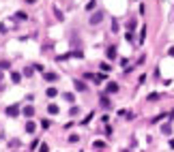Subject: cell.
<instances>
[{
    "label": "cell",
    "instance_id": "obj_1",
    "mask_svg": "<svg viewBox=\"0 0 174 152\" xmlns=\"http://www.w3.org/2000/svg\"><path fill=\"white\" fill-rule=\"evenodd\" d=\"M88 21H90V26H97V24H101V21H103V13H101V11H97V13H92Z\"/></svg>",
    "mask_w": 174,
    "mask_h": 152
},
{
    "label": "cell",
    "instance_id": "obj_2",
    "mask_svg": "<svg viewBox=\"0 0 174 152\" xmlns=\"http://www.w3.org/2000/svg\"><path fill=\"white\" fill-rule=\"evenodd\" d=\"M7 116H9V118H17V116H19V107H17V105H9V107H7Z\"/></svg>",
    "mask_w": 174,
    "mask_h": 152
},
{
    "label": "cell",
    "instance_id": "obj_3",
    "mask_svg": "<svg viewBox=\"0 0 174 152\" xmlns=\"http://www.w3.org/2000/svg\"><path fill=\"white\" fill-rule=\"evenodd\" d=\"M24 116H26V118H32L35 116V107L32 105H26V107H24V112H22Z\"/></svg>",
    "mask_w": 174,
    "mask_h": 152
},
{
    "label": "cell",
    "instance_id": "obj_4",
    "mask_svg": "<svg viewBox=\"0 0 174 152\" xmlns=\"http://www.w3.org/2000/svg\"><path fill=\"white\" fill-rule=\"evenodd\" d=\"M73 86H75V90H80V92H86V84H84V82H80V79L73 82Z\"/></svg>",
    "mask_w": 174,
    "mask_h": 152
},
{
    "label": "cell",
    "instance_id": "obj_5",
    "mask_svg": "<svg viewBox=\"0 0 174 152\" xmlns=\"http://www.w3.org/2000/svg\"><path fill=\"white\" fill-rule=\"evenodd\" d=\"M11 82H13V84H19V82H22V73L13 71V73H11Z\"/></svg>",
    "mask_w": 174,
    "mask_h": 152
},
{
    "label": "cell",
    "instance_id": "obj_6",
    "mask_svg": "<svg viewBox=\"0 0 174 152\" xmlns=\"http://www.w3.org/2000/svg\"><path fill=\"white\" fill-rule=\"evenodd\" d=\"M105 56H108L110 60H114V58H116V47H114V45H112V47H108V52H105Z\"/></svg>",
    "mask_w": 174,
    "mask_h": 152
},
{
    "label": "cell",
    "instance_id": "obj_7",
    "mask_svg": "<svg viewBox=\"0 0 174 152\" xmlns=\"http://www.w3.org/2000/svg\"><path fill=\"white\" fill-rule=\"evenodd\" d=\"M114 92H118V84L110 82V84H108V94H114Z\"/></svg>",
    "mask_w": 174,
    "mask_h": 152
},
{
    "label": "cell",
    "instance_id": "obj_8",
    "mask_svg": "<svg viewBox=\"0 0 174 152\" xmlns=\"http://www.w3.org/2000/svg\"><path fill=\"white\" fill-rule=\"evenodd\" d=\"M35 129H37V124H35L32 120H28V122H26V133H35Z\"/></svg>",
    "mask_w": 174,
    "mask_h": 152
},
{
    "label": "cell",
    "instance_id": "obj_9",
    "mask_svg": "<svg viewBox=\"0 0 174 152\" xmlns=\"http://www.w3.org/2000/svg\"><path fill=\"white\" fill-rule=\"evenodd\" d=\"M101 107H105V109H108V107H112V101H110L108 96H101Z\"/></svg>",
    "mask_w": 174,
    "mask_h": 152
},
{
    "label": "cell",
    "instance_id": "obj_10",
    "mask_svg": "<svg viewBox=\"0 0 174 152\" xmlns=\"http://www.w3.org/2000/svg\"><path fill=\"white\" fill-rule=\"evenodd\" d=\"M47 112L52 114V116H56V114H58V105H54V103H49V105H47Z\"/></svg>",
    "mask_w": 174,
    "mask_h": 152
},
{
    "label": "cell",
    "instance_id": "obj_11",
    "mask_svg": "<svg viewBox=\"0 0 174 152\" xmlns=\"http://www.w3.org/2000/svg\"><path fill=\"white\" fill-rule=\"evenodd\" d=\"M47 96H49V99H54V96H58V90H56L54 86H52V88H47Z\"/></svg>",
    "mask_w": 174,
    "mask_h": 152
},
{
    "label": "cell",
    "instance_id": "obj_12",
    "mask_svg": "<svg viewBox=\"0 0 174 152\" xmlns=\"http://www.w3.org/2000/svg\"><path fill=\"white\" fill-rule=\"evenodd\" d=\"M45 79H47V82H56L58 75H56V73H45Z\"/></svg>",
    "mask_w": 174,
    "mask_h": 152
},
{
    "label": "cell",
    "instance_id": "obj_13",
    "mask_svg": "<svg viewBox=\"0 0 174 152\" xmlns=\"http://www.w3.org/2000/svg\"><path fill=\"white\" fill-rule=\"evenodd\" d=\"M161 133L170 135V133H172V126H170V124H163V126H161Z\"/></svg>",
    "mask_w": 174,
    "mask_h": 152
},
{
    "label": "cell",
    "instance_id": "obj_14",
    "mask_svg": "<svg viewBox=\"0 0 174 152\" xmlns=\"http://www.w3.org/2000/svg\"><path fill=\"white\" fill-rule=\"evenodd\" d=\"M62 96H65V101H69V103H73V101H75V96H73L71 92H65Z\"/></svg>",
    "mask_w": 174,
    "mask_h": 152
},
{
    "label": "cell",
    "instance_id": "obj_15",
    "mask_svg": "<svg viewBox=\"0 0 174 152\" xmlns=\"http://www.w3.org/2000/svg\"><path fill=\"white\" fill-rule=\"evenodd\" d=\"M92 146H95V150H103V148H105V144H103V141H95Z\"/></svg>",
    "mask_w": 174,
    "mask_h": 152
},
{
    "label": "cell",
    "instance_id": "obj_16",
    "mask_svg": "<svg viewBox=\"0 0 174 152\" xmlns=\"http://www.w3.org/2000/svg\"><path fill=\"white\" fill-rule=\"evenodd\" d=\"M15 17H17V19H26L28 15H26V13H24V11H17V13H15Z\"/></svg>",
    "mask_w": 174,
    "mask_h": 152
},
{
    "label": "cell",
    "instance_id": "obj_17",
    "mask_svg": "<svg viewBox=\"0 0 174 152\" xmlns=\"http://www.w3.org/2000/svg\"><path fill=\"white\" fill-rule=\"evenodd\" d=\"M78 139H80V135H69V141H71V144H75Z\"/></svg>",
    "mask_w": 174,
    "mask_h": 152
},
{
    "label": "cell",
    "instance_id": "obj_18",
    "mask_svg": "<svg viewBox=\"0 0 174 152\" xmlns=\"http://www.w3.org/2000/svg\"><path fill=\"white\" fill-rule=\"evenodd\" d=\"M159 99V94L157 92H153V94H148V101H157Z\"/></svg>",
    "mask_w": 174,
    "mask_h": 152
},
{
    "label": "cell",
    "instance_id": "obj_19",
    "mask_svg": "<svg viewBox=\"0 0 174 152\" xmlns=\"http://www.w3.org/2000/svg\"><path fill=\"white\" fill-rule=\"evenodd\" d=\"M92 9H95V0H90V2L86 5V11H92Z\"/></svg>",
    "mask_w": 174,
    "mask_h": 152
},
{
    "label": "cell",
    "instance_id": "obj_20",
    "mask_svg": "<svg viewBox=\"0 0 174 152\" xmlns=\"http://www.w3.org/2000/svg\"><path fill=\"white\" fill-rule=\"evenodd\" d=\"M9 69V62H0V71H7Z\"/></svg>",
    "mask_w": 174,
    "mask_h": 152
},
{
    "label": "cell",
    "instance_id": "obj_21",
    "mask_svg": "<svg viewBox=\"0 0 174 152\" xmlns=\"http://www.w3.org/2000/svg\"><path fill=\"white\" fill-rule=\"evenodd\" d=\"M110 69H112V66H110L108 62H103V64H101V71H110Z\"/></svg>",
    "mask_w": 174,
    "mask_h": 152
},
{
    "label": "cell",
    "instance_id": "obj_22",
    "mask_svg": "<svg viewBox=\"0 0 174 152\" xmlns=\"http://www.w3.org/2000/svg\"><path fill=\"white\" fill-rule=\"evenodd\" d=\"M39 152H47V144H41V148H39Z\"/></svg>",
    "mask_w": 174,
    "mask_h": 152
},
{
    "label": "cell",
    "instance_id": "obj_23",
    "mask_svg": "<svg viewBox=\"0 0 174 152\" xmlns=\"http://www.w3.org/2000/svg\"><path fill=\"white\" fill-rule=\"evenodd\" d=\"M2 79H5V75H2V71H0V82H2Z\"/></svg>",
    "mask_w": 174,
    "mask_h": 152
},
{
    "label": "cell",
    "instance_id": "obj_24",
    "mask_svg": "<svg viewBox=\"0 0 174 152\" xmlns=\"http://www.w3.org/2000/svg\"><path fill=\"white\" fill-rule=\"evenodd\" d=\"M26 2H30V5H32V2H37V0H26Z\"/></svg>",
    "mask_w": 174,
    "mask_h": 152
},
{
    "label": "cell",
    "instance_id": "obj_25",
    "mask_svg": "<svg viewBox=\"0 0 174 152\" xmlns=\"http://www.w3.org/2000/svg\"><path fill=\"white\" fill-rule=\"evenodd\" d=\"M170 116H172V118H174V112H172V114H170Z\"/></svg>",
    "mask_w": 174,
    "mask_h": 152
},
{
    "label": "cell",
    "instance_id": "obj_26",
    "mask_svg": "<svg viewBox=\"0 0 174 152\" xmlns=\"http://www.w3.org/2000/svg\"><path fill=\"white\" fill-rule=\"evenodd\" d=\"M122 152H129V150H122Z\"/></svg>",
    "mask_w": 174,
    "mask_h": 152
}]
</instances>
